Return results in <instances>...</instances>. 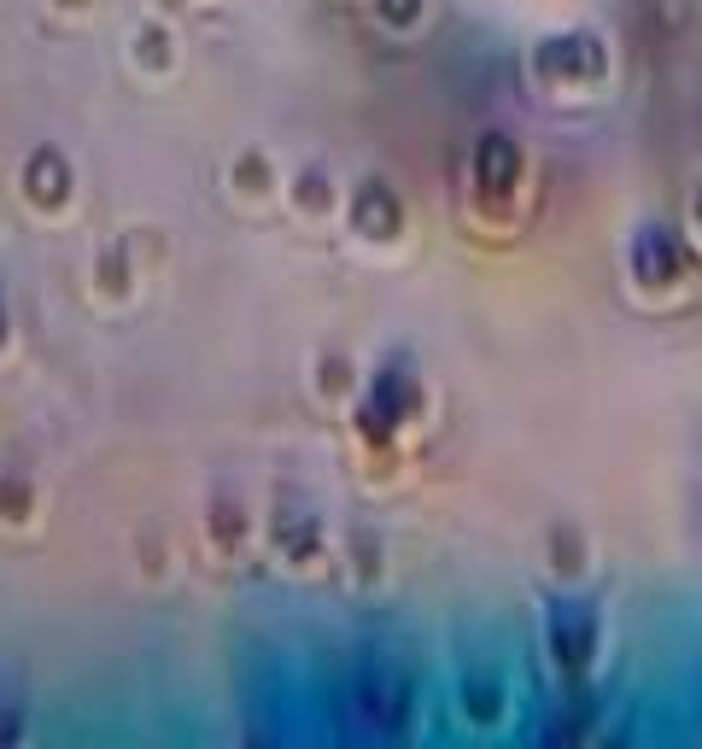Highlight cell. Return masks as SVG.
I'll use <instances>...</instances> for the list:
<instances>
[{"label":"cell","instance_id":"obj_1","mask_svg":"<svg viewBox=\"0 0 702 749\" xmlns=\"http://www.w3.org/2000/svg\"><path fill=\"white\" fill-rule=\"evenodd\" d=\"M65 187H71V171L59 164V153H35L30 158V194L41 205H59V199H65Z\"/></svg>","mask_w":702,"mask_h":749},{"label":"cell","instance_id":"obj_2","mask_svg":"<svg viewBox=\"0 0 702 749\" xmlns=\"http://www.w3.org/2000/svg\"><path fill=\"white\" fill-rule=\"evenodd\" d=\"M509 176H515V153H509V141H504V135H492L486 147H481V182H486V187H498V194H504V187H509Z\"/></svg>","mask_w":702,"mask_h":749},{"label":"cell","instance_id":"obj_3","mask_svg":"<svg viewBox=\"0 0 702 749\" xmlns=\"http://www.w3.org/2000/svg\"><path fill=\"white\" fill-rule=\"evenodd\" d=\"M0 504H7V515H24V510H30V492L18 486V474H12L7 486H0Z\"/></svg>","mask_w":702,"mask_h":749},{"label":"cell","instance_id":"obj_4","mask_svg":"<svg viewBox=\"0 0 702 749\" xmlns=\"http://www.w3.org/2000/svg\"><path fill=\"white\" fill-rule=\"evenodd\" d=\"M381 12H386V18H399V24H404V18H416V0H381Z\"/></svg>","mask_w":702,"mask_h":749},{"label":"cell","instance_id":"obj_5","mask_svg":"<svg viewBox=\"0 0 702 749\" xmlns=\"http://www.w3.org/2000/svg\"><path fill=\"white\" fill-rule=\"evenodd\" d=\"M0 340H7V317H0Z\"/></svg>","mask_w":702,"mask_h":749}]
</instances>
